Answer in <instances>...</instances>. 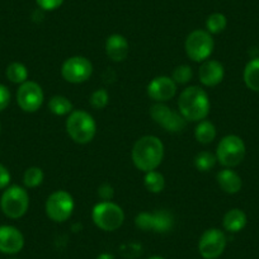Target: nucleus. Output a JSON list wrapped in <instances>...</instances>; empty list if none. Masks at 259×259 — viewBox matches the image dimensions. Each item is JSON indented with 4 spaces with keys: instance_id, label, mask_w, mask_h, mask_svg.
Returning <instances> with one entry per match:
<instances>
[{
    "instance_id": "f257e3e1",
    "label": "nucleus",
    "mask_w": 259,
    "mask_h": 259,
    "mask_svg": "<svg viewBox=\"0 0 259 259\" xmlns=\"http://www.w3.org/2000/svg\"><path fill=\"white\" fill-rule=\"evenodd\" d=\"M133 163L143 173L156 170L163 163L164 144L154 135H145L136 140L131 150Z\"/></svg>"
},
{
    "instance_id": "f03ea898",
    "label": "nucleus",
    "mask_w": 259,
    "mask_h": 259,
    "mask_svg": "<svg viewBox=\"0 0 259 259\" xmlns=\"http://www.w3.org/2000/svg\"><path fill=\"white\" fill-rule=\"evenodd\" d=\"M211 103L205 89L197 85L187 87L178 97V112L187 122H200L210 114Z\"/></svg>"
},
{
    "instance_id": "7ed1b4c3",
    "label": "nucleus",
    "mask_w": 259,
    "mask_h": 259,
    "mask_svg": "<svg viewBox=\"0 0 259 259\" xmlns=\"http://www.w3.org/2000/svg\"><path fill=\"white\" fill-rule=\"evenodd\" d=\"M66 133L69 138L79 145L92 143L97 135V122L89 112L83 109L73 111L66 118Z\"/></svg>"
},
{
    "instance_id": "20e7f679",
    "label": "nucleus",
    "mask_w": 259,
    "mask_h": 259,
    "mask_svg": "<svg viewBox=\"0 0 259 259\" xmlns=\"http://www.w3.org/2000/svg\"><path fill=\"white\" fill-rule=\"evenodd\" d=\"M94 225L103 231H116L123 225L124 212L122 207L112 201H101L92 210Z\"/></svg>"
},
{
    "instance_id": "39448f33",
    "label": "nucleus",
    "mask_w": 259,
    "mask_h": 259,
    "mask_svg": "<svg viewBox=\"0 0 259 259\" xmlns=\"http://www.w3.org/2000/svg\"><path fill=\"white\" fill-rule=\"evenodd\" d=\"M246 154L245 144L238 135H226L219 141L216 159L224 168H235L244 160Z\"/></svg>"
},
{
    "instance_id": "423d86ee",
    "label": "nucleus",
    "mask_w": 259,
    "mask_h": 259,
    "mask_svg": "<svg viewBox=\"0 0 259 259\" xmlns=\"http://www.w3.org/2000/svg\"><path fill=\"white\" fill-rule=\"evenodd\" d=\"M29 207V196L26 188L21 186H11L4 189L0 197V208L9 219H21Z\"/></svg>"
},
{
    "instance_id": "0eeeda50",
    "label": "nucleus",
    "mask_w": 259,
    "mask_h": 259,
    "mask_svg": "<svg viewBox=\"0 0 259 259\" xmlns=\"http://www.w3.org/2000/svg\"><path fill=\"white\" fill-rule=\"evenodd\" d=\"M74 208L75 202L73 196L64 189L52 192L45 203V212L47 218L59 224L68 221L73 215Z\"/></svg>"
},
{
    "instance_id": "6e6552de",
    "label": "nucleus",
    "mask_w": 259,
    "mask_h": 259,
    "mask_svg": "<svg viewBox=\"0 0 259 259\" xmlns=\"http://www.w3.org/2000/svg\"><path fill=\"white\" fill-rule=\"evenodd\" d=\"M215 42L212 34L206 29H194L187 36L184 42V50L188 56L194 62H203L210 59L213 52Z\"/></svg>"
},
{
    "instance_id": "1a4fd4ad",
    "label": "nucleus",
    "mask_w": 259,
    "mask_h": 259,
    "mask_svg": "<svg viewBox=\"0 0 259 259\" xmlns=\"http://www.w3.org/2000/svg\"><path fill=\"white\" fill-rule=\"evenodd\" d=\"M93 74V64L85 56H71L61 65V76L70 84H81L89 80Z\"/></svg>"
},
{
    "instance_id": "9d476101",
    "label": "nucleus",
    "mask_w": 259,
    "mask_h": 259,
    "mask_svg": "<svg viewBox=\"0 0 259 259\" xmlns=\"http://www.w3.org/2000/svg\"><path fill=\"white\" fill-rule=\"evenodd\" d=\"M135 225L136 228L143 231L164 234L173 229L174 218L166 210H158L155 212L144 211L135 218Z\"/></svg>"
},
{
    "instance_id": "9b49d317",
    "label": "nucleus",
    "mask_w": 259,
    "mask_h": 259,
    "mask_svg": "<svg viewBox=\"0 0 259 259\" xmlns=\"http://www.w3.org/2000/svg\"><path fill=\"white\" fill-rule=\"evenodd\" d=\"M150 117L155 123L171 134L182 133L187 126L183 116L165 103H154L150 108Z\"/></svg>"
},
{
    "instance_id": "f8f14e48",
    "label": "nucleus",
    "mask_w": 259,
    "mask_h": 259,
    "mask_svg": "<svg viewBox=\"0 0 259 259\" xmlns=\"http://www.w3.org/2000/svg\"><path fill=\"white\" fill-rule=\"evenodd\" d=\"M228 238L220 229L211 228L202 233L198 240V253L203 259H218L225 251Z\"/></svg>"
},
{
    "instance_id": "ddd939ff",
    "label": "nucleus",
    "mask_w": 259,
    "mask_h": 259,
    "mask_svg": "<svg viewBox=\"0 0 259 259\" xmlns=\"http://www.w3.org/2000/svg\"><path fill=\"white\" fill-rule=\"evenodd\" d=\"M44 89L36 81H24L17 91V103L19 108L27 113H34L38 111L44 104Z\"/></svg>"
},
{
    "instance_id": "4468645a",
    "label": "nucleus",
    "mask_w": 259,
    "mask_h": 259,
    "mask_svg": "<svg viewBox=\"0 0 259 259\" xmlns=\"http://www.w3.org/2000/svg\"><path fill=\"white\" fill-rule=\"evenodd\" d=\"M177 87L178 85L171 79V76L160 75L154 78L148 84L146 93H148L149 98L155 103H166L176 97Z\"/></svg>"
},
{
    "instance_id": "2eb2a0df",
    "label": "nucleus",
    "mask_w": 259,
    "mask_h": 259,
    "mask_svg": "<svg viewBox=\"0 0 259 259\" xmlns=\"http://www.w3.org/2000/svg\"><path fill=\"white\" fill-rule=\"evenodd\" d=\"M24 246V236L19 229L12 225L0 226V253L13 254L19 253Z\"/></svg>"
},
{
    "instance_id": "dca6fc26",
    "label": "nucleus",
    "mask_w": 259,
    "mask_h": 259,
    "mask_svg": "<svg viewBox=\"0 0 259 259\" xmlns=\"http://www.w3.org/2000/svg\"><path fill=\"white\" fill-rule=\"evenodd\" d=\"M224 76H225V69L220 61L208 59L201 62V66L198 69V79L203 87L212 88V87L219 85L224 80Z\"/></svg>"
},
{
    "instance_id": "f3484780",
    "label": "nucleus",
    "mask_w": 259,
    "mask_h": 259,
    "mask_svg": "<svg viewBox=\"0 0 259 259\" xmlns=\"http://www.w3.org/2000/svg\"><path fill=\"white\" fill-rule=\"evenodd\" d=\"M106 55L113 62H122L127 59L130 54V44L124 36L113 33L108 36L104 44Z\"/></svg>"
},
{
    "instance_id": "a211bd4d",
    "label": "nucleus",
    "mask_w": 259,
    "mask_h": 259,
    "mask_svg": "<svg viewBox=\"0 0 259 259\" xmlns=\"http://www.w3.org/2000/svg\"><path fill=\"white\" fill-rule=\"evenodd\" d=\"M216 182L219 187L228 194H235L243 187L240 176L231 168H224L216 174Z\"/></svg>"
},
{
    "instance_id": "6ab92c4d",
    "label": "nucleus",
    "mask_w": 259,
    "mask_h": 259,
    "mask_svg": "<svg viewBox=\"0 0 259 259\" xmlns=\"http://www.w3.org/2000/svg\"><path fill=\"white\" fill-rule=\"evenodd\" d=\"M248 223L246 213L240 208H231L224 215L223 226L228 233L235 234L243 230Z\"/></svg>"
},
{
    "instance_id": "aec40b11",
    "label": "nucleus",
    "mask_w": 259,
    "mask_h": 259,
    "mask_svg": "<svg viewBox=\"0 0 259 259\" xmlns=\"http://www.w3.org/2000/svg\"><path fill=\"white\" fill-rule=\"evenodd\" d=\"M243 80L251 92H259V57H254L245 65Z\"/></svg>"
},
{
    "instance_id": "412c9836",
    "label": "nucleus",
    "mask_w": 259,
    "mask_h": 259,
    "mask_svg": "<svg viewBox=\"0 0 259 259\" xmlns=\"http://www.w3.org/2000/svg\"><path fill=\"white\" fill-rule=\"evenodd\" d=\"M216 135H218V131L212 122L207 119L197 122V126L194 128V138L198 143L202 145H208L215 140Z\"/></svg>"
},
{
    "instance_id": "4be33fe9",
    "label": "nucleus",
    "mask_w": 259,
    "mask_h": 259,
    "mask_svg": "<svg viewBox=\"0 0 259 259\" xmlns=\"http://www.w3.org/2000/svg\"><path fill=\"white\" fill-rule=\"evenodd\" d=\"M49 109L55 116H69L74 111V107L68 97L54 96L49 101Z\"/></svg>"
},
{
    "instance_id": "5701e85b",
    "label": "nucleus",
    "mask_w": 259,
    "mask_h": 259,
    "mask_svg": "<svg viewBox=\"0 0 259 259\" xmlns=\"http://www.w3.org/2000/svg\"><path fill=\"white\" fill-rule=\"evenodd\" d=\"M6 75L9 81L21 85L24 81L28 80V69H27L26 65L22 64V62H11V64L7 66Z\"/></svg>"
},
{
    "instance_id": "b1692460",
    "label": "nucleus",
    "mask_w": 259,
    "mask_h": 259,
    "mask_svg": "<svg viewBox=\"0 0 259 259\" xmlns=\"http://www.w3.org/2000/svg\"><path fill=\"white\" fill-rule=\"evenodd\" d=\"M144 186L150 193H160L165 188V178L158 170L148 171L144 177Z\"/></svg>"
},
{
    "instance_id": "393cba45",
    "label": "nucleus",
    "mask_w": 259,
    "mask_h": 259,
    "mask_svg": "<svg viewBox=\"0 0 259 259\" xmlns=\"http://www.w3.org/2000/svg\"><path fill=\"white\" fill-rule=\"evenodd\" d=\"M45 181V173L39 166H29L23 174V183L27 188H36Z\"/></svg>"
},
{
    "instance_id": "a878e982",
    "label": "nucleus",
    "mask_w": 259,
    "mask_h": 259,
    "mask_svg": "<svg viewBox=\"0 0 259 259\" xmlns=\"http://www.w3.org/2000/svg\"><path fill=\"white\" fill-rule=\"evenodd\" d=\"M228 19L223 13H212L206 19V31L211 34H219L225 31Z\"/></svg>"
},
{
    "instance_id": "bb28decb",
    "label": "nucleus",
    "mask_w": 259,
    "mask_h": 259,
    "mask_svg": "<svg viewBox=\"0 0 259 259\" xmlns=\"http://www.w3.org/2000/svg\"><path fill=\"white\" fill-rule=\"evenodd\" d=\"M216 161L218 159H216L215 154L210 153V151H201L194 158V166L198 171L207 173L216 165Z\"/></svg>"
},
{
    "instance_id": "cd10ccee",
    "label": "nucleus",
    "mask_w": 259,
    "mask_h": 259,
    "mask_svg": "<svg viewBox=\"0 0 259 259\" xmlns=\"http://www.w3.org/2000/svg\"><path fill=\"white\" fill-rule=\"evenodd\" d=\"M193 76V71L192 68L187 64L178 65L177 68H174L173 74H171V79L176 81L177 85H184V84L189 83Z\"/></svg>"
},
{
    "instance_id": "c85d7f7f",
    "label": "nucleus",
    "mask_w": 259,
    "mask_h": 259,
    "mask_svg": "<svg viewBox=\"0 0 259 259\" xmlns=\"http://www.w3.org/2000/svg\"><path fill=\"white\" fill-rule=\"evenodd\" d=\"M109 103V93L104 88L97 89L89 97V104L94 109H103Z\"/></svg>"
},
{
    "instance_id": "c756f323",
    "label": "nucleus",
    "mask_w": 259,
    "mask_h": 259,
    "mask_svg": "<svg viewBox=\"0 0 259 259\" xmlns=\"http://www.w3.org/2000/svg\"><path fill=\"white\" fill-rule=\"evenodd\" d=\"M65 0H36L38 8L44 12L56 11L57 8H60L62 6Z\"/></svg>"
},
{
    "instance_id": "7c9ffc66",
    "label": "nucleus",
    "mask_w": 259,
    "mask_h": 259,
    "mask_svg": "<svg viewBox=\"0 0 259 259\" xmlns=\"http://www.w3.org/2000/svg\"><path fill=\"white\" fill-rule=\"evenodd\" d=\"M113 187L109 183H102L98 188V196L102 201H112L113 198Z\"/></svg>"
},
{
    "instance_id": "2f4dec72",
    "label": "nucleus",
    "mask_w": 259,
    "mask_h": 259,
    "mask_svg": "<svg viewBox=\"0 0 259 259\" xmlns=\"http://www.w3.org/2000/svg\"><path fill=\"white\" fill-rule=\"evenodd\" d=\"M11 98H12L11 91H9L6 85L0 84V112L4 111V109L9 106V103H11Z\"/></svg>"
},
{
    "instance_id": "473e14b6",
    "label": "nucleus",
    "mask_w": 259,
    "mask_h": 259,
    "mask_svg": "<svg viewBox=\"0 0 259 259\" xmlns=\"http://www.w3.org/2000/svg\"><path fill=\"white\" fill-rule=\"evenodd\" d=\"M11 171L8 170L7 166H4L3 164H0V189H6L9 187L11 183Z\"/></svg>"
},
{
    "instance_id": "72a5a7b5",
    "label": "nucleus",
    "mask_w": 259,
    "mask_h": 259,
    "mask_svg": "<svg viewBox=\"0 0 259 259\" xmlns=\"http://www.w3.org/2000/svg\"><path fill=\"white\" fill-rule=\"evenodd\" d=\"M96 259H114V255L111 253H101Z\"/></svg>"
},
{
    "instance_id": "f704fd0d",
    "label": "nucleus",
    "mask_w": 259,
    "mask_h": 259,
    "mask_svg": "<svg viewBox=\"0 0 259 259\" xmlns=\"http://www.w3.org/2000/svg\"><path fill=\"white\" fill-rule=\"evenodd\" d=\"M148 259H164L163 256H159V255H154V256H150V258Z\"/></svg>"
},
{
    "instance_id": "c9c22d12",
    "label": "nucleus",
    "mask_w": 259,
    "mask_h": 259,
    "mask_svg": "<svg viewBox=\"0 0 259 259\" xmlns=\"http://www.w3.org/2000/svg\"><path fill=\"white\" fill-rule=\"evenodd\" d=\"M0 131H2V124H0Z\"/></svg>"
},
{
    "instance_id": "e433bc0d",
    "label": "nucleus",
    "mask_w": 259,
    "mask_h": 259,
    "mask_svg": "<svg viewBox=\"0 0 259 259\" xmlns=\"http://www.w3.org/2000/svg\"><path fill=\"white\" fill-rule=\"evenodd\" d=\"M11 259H17V258H11Z\"/></svg>"
}]
</instances>
